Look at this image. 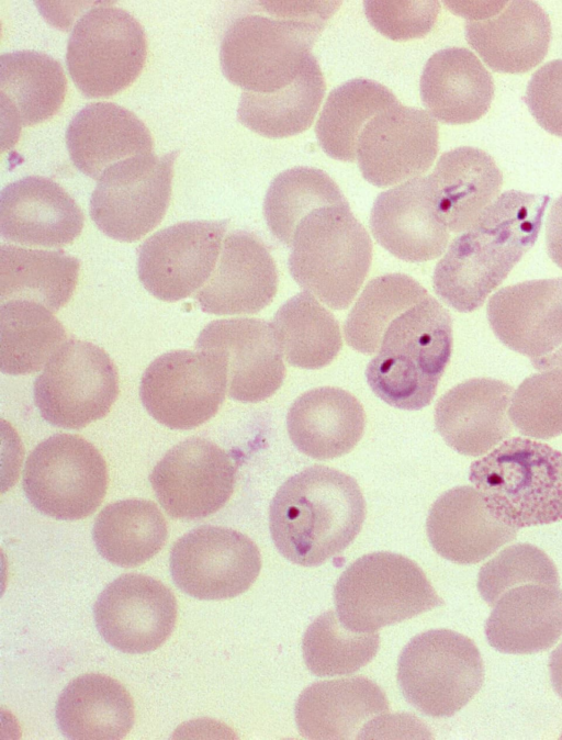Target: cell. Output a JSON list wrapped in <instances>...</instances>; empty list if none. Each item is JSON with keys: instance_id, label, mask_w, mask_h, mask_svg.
Segmentation results:
<instances>
[{"instance_id": "cell-1", "label": "cell", "mask_w": 562, "mask_h": 740, "mask_svg": "<svg viewBox=\"0 0 562 740\" xmlns=\"http://www.w3.org/2000/svg\"><path fill=\"white\" fill-rule=\"evenodd\" d=\"M549 201L516 190L501 194L437 264L436 294L459 312L480 307L536 243Z\"/></svg>"}, {"instance_id": "cell-2", "label": "cell", "mask_w": 562, "mask_h": 740, "mask_svg": "<svg viewBox=\"0 0 562 740\" xmlns=\"http://www.w3.org/2000/svg\"><path fill=\"white\" fill-rule=\"evenodd\" d=\"M258 11L235 19L220 49L224 76L245 91L269 93L291 83L337 1H261Z\"/></svg>"}, {"instance_id": "cell-3", "label": "cell", "mask_w": 562, "mask_h": 740, "mask_svg": "<svg viewBox=\"0 0 562 740\" xmlns=\"http://www.w3.org/2000/svg\"><path fill=\"white\" fill-rule=\"evenodd\" d=\"M366 502L350 475L313 466L289 478L269 507V528L289 561L317 567L341 553L358 536Z\"/></svg>"}, {"instance_id": "cell-4", "label": "cell", "mask_w": 562, "mask_h": 740, "mask_svg": "<svg viewBox=\"0 0 562 740\" xmlns=\"http://www.w3.org/2000/svg\"><path fill=\"white\" fill-rule=\"evenodd\" d=\"M451 351V317L428 294L387 325L367 367L368 384L394 407L420 410L432 401Z\"/></svg>"}, {"instance_id": "cell-5", "label": "cell", "mask_w": 562, "mask_h": 740, "mask_svg": "<svg viewBox=\"0 0 562 740\" xmlns=\"http://www.w3.org/2000/svg\"><path fill=\"white\" fill-rule=\"evenodd\" d=\"M470 481L491 513L513 528L562 519V452L514 437L470 467Z\"/></svg>"}, {"instance_id": "cell-6", "label": "cell", "mask_w": 562, "mask_h": 740, "mask_svg": "<svg viewBox=\"0 0 562 740\" xmlns=\"http://www.w3.org/2000/svg\"><path fill=\"white\" fill-rule=\"evenodd\" d=\"M289 257L295 282L333 310L350 305L371 265L372 243L348 202L317 209L297 225Z\"/></svg>"}, {"instance_id": "cell-7", "label": "cell", "mask_w": 562, "mask_h": 740, "mask_svg": "<svg viewBox=\"0 0 562 740\" xmlns=\"http://www.w3.org/2000/svg\"><path fill=\"white\" fill-rule=\"evenodd\" d=\"M334 602L340 621L359 632H375L443 605L414 561L387 551L352 562L334 587Z\"/></svg>"}, {"instance_id": "cell-8", "label": "cell", "mask_w": 562, "mask_h": 740, "mask_svg": "<svg viewBox=\"0 0 562 740\" xmlns=\"http://www.w3.org/2000/svg\"><path fill=\"white\" fill-rule=\"evenodd\" d=\"M484 664L474 642L450 629L413 637L397 662V682L408 704L430 717H450L480 691Z\"/></svg>"}, {"instance_id": "cell-9", "label": "cell", "mask_w": 562, "mask_h": 740, "mask_svg": "<svg viewBox=\"0 0 562 740\" xmlns=\"http://www.w3.org/2000/svg\"><path fill=\"white\" fill-rule=\"evenodd\" d=\"M146 57L147 40L140 23L126 10L102 2L72 27L66 65L83 96L106 98L137 79Z\"/></svg>"}, {"instance_id": "cell-10", "label": "cell", "mask_w": 562, "mask_h": 740, "mask_svg": "<svg viewBox=\"0 0 562 740\" xmlns=\"http://www.w3.org/2000/svg\"><path fill=\"white\" fill-rule=\"evenodd\" d=\"M108 484V467L99 450L70 434H56L40 442L26 459L22 480L31 504L61 520L91 515L103 501Z\"/></svg>"}, {"instance_id": "cell-11", "label": "cell", "mask_w": 562, "mask_h": 740, "mask_svg": "<svg viewBox=\"0 0 562 740\" xmlns=\"http://www.w3.org/2000/svg\"><path fill=\"white\" fill-rule=\"evenodd\" d=\"M119 395V374L109 355L83 340H67L33 385L34 403L49 424L80 429L104 417Z\"/></svg>"}, {"instance_id": "cell-12", "label": "cell", "mask_w": 562, "mask_h": 740, "mask_svg": "<svg viewBox=\"0 0 562 740\" xmlns=\"http://www.w3.org/2000/svg\"><path fill=\"white\" fill-rule=\"evenodd\" d=\"M178 152L136 155L109 167L90 199V216L106 236L135 242L162 220L171 197Z\"/></svg>"}, {"instance_id": "cell-13", "label": "cell", "mask_w": 562, "mask_h": 740, "mask_svg": "<svg viewBox=\"0 0 562 740\" xmlns=\"http://www.w3.org/2000/svg\"><path fill=\"white\" fill-rule=\"evenodd\" d=\"M227 391L221 356L207 350H172L149 363L139 386L140 401L158 423L191 429L212 418Z\"/></svg>"}, {"instance_id": "cell-14", "label": "cell", "mask_w": 562, "mask_h": 740, "mask_svg": "<svg viewBox=\"0 0 562 740\" xmlns=\"http://www.w3.org/2000/svg\"><path fill=\"white\" fill-rule=\"evenodd\" d=\"M261 569L260 551L246 535L226 527L201 526L170 552L175 584L199 599H226L246 592Z\"/></svg>"}, {"instance_id": "cell-15", "label": "cell", "mask_w": 562, "mask_h": 740, "mask_svg": "<svg viewBox=\"0 0 562 740\" xmlns=\"http://www.w3.org/2000/svg\"><path fill=\"white\" fill-rule=\"evenodd\" d=\"M228 220L188 221L156 232L138 248L137 273L155 298L175 302L199 291L221 254Z\"/></svg>"}, {"instance_id": "cell-16", "label": "cell", "mask_w": 562, "mask_h": 740, "mask_svg": "<svg viewBox=\"0 0 562 740\" xmlns=\"http://www.w3.org/2000/svg\"><path fill=\"white\" fill-rule=\"evenodd\" d=\"M149 481L169 516L200 519L227 503L236 482V467L231 456L211 440L191 437L165 453Z\"/></svg>"}, {"instance_id": "cell-17", "label": "cell", "mask_w": 562, "mask_h": 740, "mask_svg": "<svg viewBox=\"0 0 562 740\" xmlns=\"http://www.w3.org/2000/svg\"><path fill=\"white\" fill-rule=\"evenodd\" d=\"M438 153L432 116L400 102L372 117L358 137L357 159L363 178L379 188L417 178Z\"/></svg>"}, {"instance_id": "cell-18", "label": "cell", "mask_w": 562, "mask_h": 740, "mask_svg": "<svg viewBox=\"0 0 562 740\" xmlns=\"http://www.w3.org/2000/svg\"><path fill=\"white\" fill-rule=\"evenodd\" d=\"M93 615L101 637L125 653L156 650L171 635L177 601L160 581L144 574H123L98 596Z\"/></svg>"}, {"instance_id": "cell-19", "label": "cell", "mask_w": 562, "mask_h": 740, "mask_svg": "<svg viewBox=\"0 0 562 740\" xmlns=\"http://www.w3.org/2000/svg\"><path fill=\"white\" fill-rule=\"evenodd\" d=\"M459 13L468 43L494 71H529L548 53L550 20L533 1L463 2Z\"/></svg>"}, {"instance_id": "cell-20", "label": "cell", "mask_w": 562, "mask_h": 740, "mask_svg": "<svg viewBox=\"0 0 562 740\" xmlns=\"http://www.w3.org/2000/svg\"><path fill=\"white\" fill-rule=\"evenodd\" d=\"M195 348L222 357L227 393L233 400L256 403L281 386L285 367L271 324L258 318L213 321L200 333Z\"/></svg>"}, {"instance_id": "cell-21", "label": "cell", "mask_w": 562, "mask_h": 740, "mask_svg": "<svg viewBox=\"0 0 562 740\" xmlns=\"http://www.w3.org/2000/svg\"><path fill=\"white\" fill-rule=\"evenodd\" d=\"M278 272L267 246L255 234L234 231L223 240L216 266L195 293L202 311L215 315L255 314L273 300Z\"/></svg>"}, {"instance_id": "cell-22", "label": "cell", "mask_w": 562, "mask_h": 740, "mask_svg": "<svg viewBox=\"0 0 562 740\" xmlns=\"http://www.w3.org/2000/svg\"><path fill=\"white\" fill-rule=\"evenodd\" d=\"M487 319L509 349L538 360L562 345V278L503 288L487 303Z\"/></svg>"}, {"instance_id": "cell-23", "label": "cell", "mask_w": 562, "mask_h": 740, "mask_svg": "<svg viewBox=\"0 0 562 740\" xmlns=\"http://www.w3.org/2000/svg\"><path fill=\"white\" fill-rule=\"evenodd\" d=\"M76 201L52 179L27 176L7 184L0 194L2 238L26 245L61 247L83 228Z\"/></svg>"}, {"instance_id": "cell-24", "label": "cell", "mask_w": 562, "mask_h": 740, "mask_svg": "<svg viewBox=\"0 0 562 740\" xmlns=\"http://www.w3.org/2000/svg\"><path fill=\"white\" fill-rule=\"evenodd\" d=\"M370 227L375 240L395 257L411 262L440 256L449 232L439 217L427 177L414 178L375 199Z\"/></svg>"}, {"instance_id": "cell-25", "label": "cell", "mask_w": 562, "mask_h": 740, "mask_svg": "<svg viewBox=\"0 0 562 740\" xmlns=\"http://www.w3.org/2000/svg\"><path fill=\"white\" fill-rule=\"evenodd\" d=\"M513 388L499 380L475 378L443 394L435 408V425L443 440L461 455L481 456L512 431L506 410Z\"/></svg>"}, {"instance_id": "cell-26", "label": "cell", "mask_w": 562, "mask_h": 740, "mask_svg": "<svg viewBox=\"0 0 562 740\" xmlns=\"http://www.w3.org/2000/svg\"><path fill=\"white\" fill-rule=\"evenodd\" d=\"M384 691L373 681L355 676L316 682L295 705L300 735L307 739H355L389 713Z\"/></svg>"}, {"instance_id": "cell-27", "label": "cell", "mask_w": 562, "mask_h": 740, "mask_svg": "<svg viewBox=\"0 0 562 740\" xmlns=\"http://www.w3.org/2000/svg\"><path fill=\"white\" fill-rule=\"evenodd\" d=\"M426 528L435 551L459 564L477 563L516 537V528L497 519L472 486H458L440 495L429 511Z\"/></svg>"}, {"instance_id": "cell-28", "label": "cell", "mask_w": 562, "mask_h": 740, "mask_svg": "<svg viewBox=\"0 0 562 740\" xmlns=\"http://www.w3.org/2000/svg\"><path fill=\"white\" fill-rule=\"evenodd\" d=\"M493 607L485 623V636L490 646L502 653L541 652L562 636L560 584H516L504 591Z\"/></svg>"}, {"instance_id": "cell-29", "label": "cell", "mask_w": 562, "mask_h": 740, "mask_svg": "<svg viewBox=\"0 0 562 740\" xmlns=\"http://www.w3.org/2000/svg\"><path fill=\"white\" fill-rule=\"evenodd\" d=\"M66 145L72 164L92 179L112 165L153 153L149 130L132 111L113 102H93L69 122Z\"/></svg>"}, {"instance_id": "cell-30", "label": "cell", "mask_w": 562, "mask_h": 740, "mask_svg": "<svg viewBox=\"0 0 562 740\" xmlns=\"http://www.w3.org/2000/svg\"><path fill=\"white\" fill-rule=\"evenodd\" d=\"M366 415L349 392L322 386L301 394L291 405L286 428L304 455L327 460L348 453L362 437Z\"/></svg>"}, {"instance_id": "cell-31", "label": "cell", "mask_w": 562, "mask_h": 740, "mask_svg": "<svg viewBox=\"0 0 562 740\" xmlns=\"http://www.w3.org/2000/svg\"><path fill=\"white\" fill-rule=\"evenodd\" d=\"M419 88L429 113L447 124H467L481 119L494 97L491 74L463 47H448L432 54L424 67Z\"/></svg>"}, {"instance_id": "cell-32", "label": "cell", "mask_w": 562, "mask_h": 740, "mask_svg": "<svg viewBox=\"0 0 562 740\" xmlns=\"http://www.w3.org/2000/svg\"><path fill=\"white\" fill-rule=\"evenodd\" d=\"M427 178L436 211L454 233L465 232L475 223L503 182L493 158L470 146L442 154Z\"/></svg>"}, {"instance_id": "cell-33", "label": "cell", "mask_w": 562, "mask_h": 740, "mask_svg": "<svg viewBox=\"0 0 562 740\" xmlns=\"http://www.w3.org/2000/svg\"><path fill=\"white\" fill-rule=\"evenodd\" d=\"M2 120L10 132L52 119L61 108L67 79L60 63L36 51H15L0 57Z\"/></svg>"}, {"instance_id": "cell-34", "label": "cell", "mask_w": 562, "mask_h": 740, "mask_svg": "<svg viewBox=\"0 0 562 740\" xmlns=\"http://www.w3.org/2000/svg\"><path fill=\"white\" fill-rule=\"evenodd\" d=\"M55 717L60 732L69 739H122L133 727L134 704L120 682L89 673L64 688Z\"/></svg>"}, {"instance_id": "cell-35", "label": "cell", "mask_w": 562, "mask_h": 740, "mask_svg": "<svg viewBox=\"0 0 562 740\" xmlns=\"http://www.w3.org/2000/svg\"><path fill=\"white\" fill-rule=\"evenodd\" d=\"M79 260L63 250H42L2 244L0 300H27L58 311L71 298Z\"/></svg>"}, {"instance_id": "cell-36", "label": "cell", "mask_w": 562, "mask_h": 740, "mask_svg": "<svg viewBox=\"0 0 562 740\" xmlns=\"http://www.w3.org/2000/svg\"><path fill=\"white\" fill-rule=\"evenodd\" d=\"M325 89L321 67L312 55L288 86L269 93L244 91L237 119L249 130L269 138L300 134L312 125Z\"/></svg>"}, {"instance_id": "cell-37", "label": "cell", "mask_w": 562, "mask_h": 740, "mask_svg": "<svg viewBox=\"0 0 562 740\" xmlns=\"http://www.w3.org/2000/svg\"><path fill=\"white\" fill-rule=\"evenodd\" d=\"M168 537L167 522L155 503L130 498L105 506L97 516L92 538L99 553L124 568L157 554Z\"/></svg>"}, {"instance_id": "cell-38", "label": "cell", "mask_w": 562, "mask_h": 740, "mask_svg": "<svg viewBox=\"0 0 562 740\" xmlns=\"http://www.w3.org/2000/svg\"><path fill=\"white\" fill-rule=\"evenodd\" d=\"M0 334L1 371L12 375L40 371L67 338L50 310L27 300L1 303Z\"/></svg>"}, {"instance_id": "cell-39", "label": "cell", "mask_w": 562, "mask_h": 740, "mask_svg": "<svg viewBox=\"0 0 562 740\" xmlns=\"http://www.w3.org/2000/svg\"><path fill=\"white\" fill-rule=\"evenodd\" d=\"M396 103L395 96L376 81L359 78L340 85L329 93L316 122L321 147L334 159L353 161L363 127Z\"/></svg>"}, {"instance_id": "cell-40", "label": "cell", "mask_w": 562, "mask_h": 740, "mask_svg": "<svg viewBox=\"0 0 562 740\" xmlns=\"http://www.w3.org/2000/svg\"><path fill=\"white\" fill-rule=\"evenodd\" d=\"M271 326L282 355L297 368L321 369L341 349L338 322L305 291L289 299L276 312Z\"/></svg>"}, {"instance_id": "cell-41", "label": "cell", "mask_w": 562, "mask_h": 740, "mask_svg": "<svg viewBox=\"0 0 562 740\" xmlns=\"http://www.w3.org/2000/svg\"><path fill=\"white\" fill-rule=\"evenodd\" d=\"M336 182L323 170L295 167L279 173L270 183L263 215L272 235L291 247L301 221L313 211L346 202Z\"/></svg>"}, {"instance_id": "cell-42", "label": "cell", "mask_w": 562, "mask_h": 740, "mask_svg": "<svg viewBox=\"0 0 562 740\" xmlns=\"http://www.w3.org/2000/svg\"><path fill=\"white\" fill-rule=\"evenodd\" d=\"M427 295L424 287L404 273H387L371 280L344 325L347 344L362 354L378 351L387 325Z\"/></svg>"}, {"instance_id": "cell-43", "label": "cell", "mask_w": 562, "mask_h": 740, "mask_svg": "<svg viewBox=\"0 0 562 740\" xmlns=\"http://www.w3.org/2000/svg\"><path fill=\"white\" fill-rule=\"evenodd\" d=\"M379 646L378 632L351 630L334 610L316 617L302 641L304 662L317 676L355 673L374 658Z\"/></svg>"}, {"instance_id": "cell-44", "label": "cell", "mask_w": 562, "mask_h": 740, "mask_svg": "<svg viewBox=\"0 0 562 740\" xmlns=\"http://www.w3.org/2000/svg\"><path fill=\"white\" fill-rule=\"evenodd\" d=\"M508 415L517 430L536 439L562 434V369L525 379L514 392Z\"/></svg>"}, {"instance_id": "cell-45", "label": "cell", "mask_w": 562, "mask_h": 740, "mask_svg": "<svg viewBox=\"0 0 562 740\" xmlns=\"http://www.w3.org/2000/svg\"><path fill=\"white\" fill-rule=\"evenodd\" d=\"M526 582L560 584L553 561L530 543H516L502 550L486 562L477 575V590L482 598L493 606L507 588Z\"/></svg>"}, {"instance_id": "cell-46", "label": "cell", "mask_w": 562, "mask_h": 740, "mask_svg": "<svg viewBox=\"0 0 562 740\" xmlns=\"http://www.w3.org/2000/svg\"><path fill=\"white\" fill-rule=\"evenodd\" d=\"M440 10L438 1H364L370 24L393 41L425 36Z\"/></svg>"}, {"instance_id": "cell-47", "label": "cell", "mask_w": 562, "mask_h": 740, "mask_svg": "<svg viewBox=\"0 0 562 740\" xmlns=\"http://www.w3.org/2000/svg\"><path fill=\"white\" fill-rule=\"evenodd\" d=\"M525 102L542 128L562 137V59L544 64L532 75Z\"/></svg>"}, {"instance_id": "cell-48", "label": "cell", "mask_w": 562, "mask_h": 740, "mask_svg": "<svg viewBox=\"0 0 562 740\" xmlns=\"http://www.w3.org/2000/svg\"><path fill=\"white\" fill-rule=\"evenodd\" d=\"M546 239L550 258L562 269V195L555 200L550 210Z\"/></svg>"}, {"instance_id": "cell-49", "label": "cell", "mask_w": 562, "mask_h": 740, "mask_svg": "<svg viewBox=\"0 0 562 740\" xmlns=\"http://www.w3.org/2000/svg\"><path fill=\"white\" fill-rule=\"evenodd\" d=\"M549 672L553 689L562 698V642L550 654Z\"/></svg>"}, {"instance_id": "cell-50", "label": "cell", "mask_w": 562, "mask_h": 740, "mask_svg": "<svg viewBox=\"0 0 562 740\" xmlns=\"http://www.w3.org/2000/svg\"><path fill=\"white\" fill-rule=\"evenodd\" d=\"M532 366L538 370L562 369V345L551 355L531 361Z\"/></svg>"}]
</instances>
